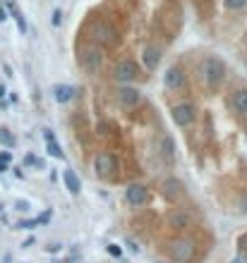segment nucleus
Listing matches in <instances>:
<instances>
[{
	"label": "nucleus",
	"mask_w": 247,
	"mask_h": 263,
	"mask_svg": "<svg viewBox=\"0 0 247 263\" xmlns=\"http://www.w3.org/2000/svg\"><path fill=\"white\" fill-rule=\"evenodd\" d=\"M226 77V65L218 60V57H207L202 62V79L209 84V86H218Z\"/></svg>",
	"instance_id": "1"
},
{
	"label": "nucleus",
	"mask_w": 247,
	"mask_h": 263,
	"mask_svg": "<svg viewBox=\"0 0 247 263\" xmlns=\"http://www.w3.org/2000/svg\"><path fill=\"white\" fill-rule=\"evenodd\" d=\"M192 120H194V105L192 103H178L173 108V122L178 127H187V125H192Z\"/></svg>",
	"instance_id": "2"
},
{
	"label": "nucleus",
	"mask_w": 247,
	"mask_h": 263,
	"mask_svg": "<svg viewBox=\"0 0 247 263\" xmlns=\"http://www.w3.org/2000/svg\"><path fill=\"white\" fill-rule=\"evenodd\" d=\"M171 254L175 256V261H190L192 256H194V244H192L190 239H173Z\"/></svg>",
	"instance_id": "3"
},
{
	"label": "nucleus",
	"mask_w": 247,
	"mask_h": 263,
	"mask_svg": "<svg viewBox=\"0 0 247 263\" xmlns=\"http://www.w3.org/2000/svg\"><path fill=\"white\" fill-rule=\"evenodd\" d=\"M115 170H118V160H115L113 153L103 151V153H98V156H96V172H98L101 177H106V175H113Z\"/></svg>",
	"instance_id": "4"
},
{
	"label": "nucleus",
	"mask_w": 247,
	"mask_h": 263,
	"mask_svg": "<svg viewBox=\"0 0 247 263\" xmlns=\"http://www.w3.org/2000/svg\"><path fill=\"white\" fill-rule=\"evenodd\" d=\"M147 199H149V191L142 184H130L125 189V201L130 206H142V204H147Z\"/></svg>",
	"instance_id": "5"
},
{
	"label": "nucleus",
	"mask_w": 247,
	"mask_h": 263,
	"mask_svg": "<svg viewBox=\"0 0 247 263\" xmlns=\"http://www.w3.org/2000/svg\"><path fill=\"white\" fill-rule=\"evenodd\" d=\"M92 36L98 41V43H103V46H108V43H115V31L106 24V22H98L92 26Z\"/></svg>",
	"instance_id": "6"
},
{
	"label": "nucleus",
	"mask_w": 247,
	"mask_h": 263,
	"mask_svg": "<svg viewBox=\"0 0 247 263\" xmlns=\"http://www.w3.org/2000/svg\"><path fill=\"white\" fill-rule=\"evenodd\" d=\"M115 77H118V81H123V84L134 81V79H137V65H134L132 60H123V62L115 67Z\"/></svg>",
	"instance_id": "7"
},
{
	"label": "nucleus",
	"mask_w": 247,
	"mask_h": 263,
	"mask_svg": "<svg viewBox=\"0 0 247 263\" xmlns=\"http://www.w3.org/2000/svg\"><path fill=\"white\" fill-rule=\"evenodd\" d=\"M161 191H163V196H166L168 201H175V199H180V194H183V184H180V180L168 177V180L161 184Z\"/></svg>",
	"instance_id": "8"
},
{
	"label": "nucleus",
	"mask_w": 247,
	"mask_h": 263,
	"mask_svg": "<svg viewBox=\"0 0 247 263\" xmlns=\"http://www.w3.org/2000/svg\"><path fill=\"white\" fill-rule=\"evenodd\" d=\"M142 60H144V67L147 70H156L158 62H161V51L156 46H147L144 53H142Z\"/></svg>",
	"instance_id": "9"
},
{
	"label": "nucleus",
	"mask_w": 247,
	"mask_h": 263,
	"mask_svg": "<svg viewBox=\"0 0 247 263\" xmlns=\"http://www.w3.org/2000/svg\"><path fill=\"white\" fill-rule=\"evenodd\" d=\"M183 81H185V75H183L178 67H171V70L163 75V84H166V89H180V86H183Z\"/></svg>",
	"instance_id": "10"
},
{
	"label": "nucleus",
	"mask_w": 247,
	"mask_h": 263,
	"mask_svg": "<svg viewBox=\"0 0 247 263\" xmlns=\"http://www.w3.org/2000/svg\"><path fill=\"white\" fill-rule=\"evenodd\" d=\"M118 98H120V103L123 105H137L139 103V91L137 89H132V86H123L120 91H118Z\"/></svg>",
	"instance_id": "11"
},
{
	"label": "nucleus",
	"mask_w": 247,
	"mask_h": 263,
	"mask_svg": "<svg viewBox=\"0 0 247 263\" xmlns=\"http://www.w3.org/2000/svg\"><path fill=\"white\" fill-rule=\"evenodd\" d=\"M84 67L92 70V72H96L101 67V51L98 48H87L84 51Z\"/></svg>",
	"instance_id": "12"
},
{
	"label": "nucleus",
	"mask_w": 247,
	"mask_h": 263,
	"mask_svg": "<svg viewBox=\"0 0 247 263\" xmlns=\"http://www.w3.org/2000/svg\"><path fill=\"white\" fill-rule=\"evenodd\" d=\"M43 136H46V146H48V153H51L53 158H58V160H65V153H62V149L58 146L56 134H53L51 130H46V132H43Z\"/></svg>",
	"instance_id": "13"
},
{
	"label": "nucleus",
	"mask_w": 247,
	"mask_h": 263,
	"mask_svg": "<svg viewBox=\"0 0 247 263\" xmlns=\"http://www.w3.org/2000/svg\"><path fill=\"white\" fill-rule=\"evenodd\" d=\"M62 182H65V187L70 189V194H79V189H82V184H79V177H77L75 170H65L62 172Z\"/></svg>",
	"instance_id": "14"
},
{
	"label": "nucleus",
	"mask_w": 247,
	"mask_h": 263,
	"mask_svg": "<svg viewBox=\"0 0 247 263\" xmlns=\"http://www.w3.org/2000/svg\"><path fill=\"white\" fill-rule=\"evenodd\" d=\"M56 101L58 103H70L72 98H75V89L72 86H65V84H60V86H56Z\"/></svg>",
	"instance_id": "15"
},
{
	"label": "nucleus",
	"mask_w": 247,
	"mask_h": 263,
	"mask_svg": "<svg viewBox=\"0 0 247 263\" xmlns=\"http://www.w3.org/2000/svg\"><path fill=\"white\" fill-rule=\"evenodd\" d=\"M233 108H235L238 113H247V91L245 89H240V91L233 94Z\"/></svg>",
	"instance_id": "16"
},
{
	"label": "nucleus",
	"mask_w": 247,
	"mask_h": 263,
	"mask_svg": "<svg viewBox=\"0 0 247 263\" xmlns=\"http://www.w3.org/2000/svg\"><path fill=\"white\" fill-rule=\"evenodd\" d=\"M7 7H10V12H12V17H15V22H17L19 31H27V22H24V17H22V12L17 10V5H15V0H7Z\"/></svg>",
	"instance_id": "17"
},
{
	"label": "nucleus",
	"mask_w": 247,
	"mask_h": 263,
	"mask_svg": "<svg viewBox=\"0 0 247 263\" xmlns=\"http://www.w3.org/2000/svg\"><path fill=\"white\" fill-rule=\"evenodd\" d=\"M187 225V215L185 213H173L171 215V227H175V230H180V227Z\"/></svg>",
	"instance_id": "18"
},
{
	"label": "nucleus",
	"mask_w": 247,
	"mask_h": 263,
	"mask_svg": "<svg viewBox=\"0 0 247 263\" xmlns=\"http://www.w3.org/2000/svg\"><path fill=\"white\" fill-rule=\"evenodd\" d=\"M0 144H2V146H7V149H12V146H15V136L10 134V130H5V127L0 130Z\"/></svg>",
	"instance_id": "19"
},
{
	"label": "nucleus",
	"mask_w": 247,
	"mask_h": 263,
	"mask_svg": "<svg viewBox=\"0 0 247 263\" xmlns=\"http://www.w3.org/2000/svg\"><path fill=\"white\" fill-rule=\"evenodd\" d=\"M161 146H163V156L173 158V139H168V136H166V139L161 141Z\"/></svg>",
	"instance_id": "20"
},
{
	"label": "nucleus",
	"mask_w": 247,
	"mask_h": 263,
	"mask_svg": "<svg viewBox=\"0 0 247 263\" xmlns=\"http://www.w3.org/2000/svg\"><path fill=\"white\" fill-rule=\"evenodd\" d=\"M226 5H228L230 10H240V7L247 5V0H226Z\"/></svg>",
	"instance_id": "21"
},
{
	"label": "nucleus",
	"mask_w": 247,
	"mask_h": 263,
	"mask_svg": "<svg viewBox=\"0 0 247 263\" xmlns=\"http://www.w3.org/2000/svg\"><path fill=\"white\" fill-rule=\"evenodd\" d=\"M34 225H36V220H24V223H19V230H31Z\"/></svg>",
	"instance_id": "22"
},
{
	"label": "nucleus",
	"mask_w": 247,
	"mask_h": 263,
	"mask_svg": "<svg viewBox=\"0 0 247 263\" xmlns=\"http://www.w3.org/2000/svg\"><path fill=\"white\" fill-rule=\"evenodd\" d=\"M240 251L245 254V259H247V235H243V237H240Z\"/></svg>",
	"instance_id": "23"
},
{
	"label": "nucleus",
	"mask_w": 247,
	"mask_h": 263,
	"mask_svg": "<svg viewBox=\"0 0 247 263\" xmlns=\"http://www.w3.org/2000/svg\"><path fill=\"white\" fill-rule=\"evenodd\" d=\"M108 251H111L113 256H120V246L118 244H108Z\"/></svg>",
	"instance_id": "24"
},
{
	"label": "nucleus",
	"mask_w": 247,
	"mask_h": 263,
	"mask_svg": "<svg viewBox=\"0 0 247 263\" xmlns=\"http://www.w3.org/2000/svg\"><path fill=\"white\" fill-rule=\"evenodd\" d=\"M10 160H12V156H10V153H0V163H5V165H7Z\"/></svg>",
	"instance_id": "25"
},
{
	"label": "nucleus",
	"mask_w": 247,
	"mask_h": 263,
	"mask_svg": "<svg viewBox=\"0 0 247 263\" xmlns=\"http://www.w3.org/2000/svg\"><path fill=\"white\" fill-rule=\"evenodd\" d=\"M60 22H62V15H60V10H56V12H53V24H60Z\"/></svg>",
	"instance_id": "26"
},
{
	"label": "nucleus",
	"mask_w": 247,
	"mask_h": 263,
	"mask_svg": "<svg viewBox=\"0 0 247 263\" xmlns=\"http://www.w3.org/2000/svg\"><path fill=\"white\" fill-rule=\"evenodd\" d=\"M24 163H27V165H38V160L34 158V156H27V158H24Z\"/></svg>",
	"instance_id": "27"
},
{
	"label": "nucleus",
	"mask_w": 247,
	"mask_h": 263,
	"mask_svg": "<svg viewBox=\"0 0 247 263\" xmlns=\"http://www.w3.org/2000/svg\"><path fill=\"white\" fill-rule=\"evenodd\" d=\"M17 208H19V210H27V208H29V204H27V201H17Z\"/></svg>",
	"instance_id": "28"
},
{
	"label": "nucleus",
	"mask_w": 247,
	"mask_h": 263,
	"mask_svg": "<svg viewBox=\"0 0 247 263\" xmlns=\"http://www.w3.org/2000/svg\"><path fill=\"white\" fill-rule=\"evenodd\" d=\"M230 263H247V259H245V256H238V259H233Z\"/></svg>",
	"instance_id": "29"
},
{
	"label": "nucleus",
	"mask_w": 247,
	"mask_h": 263,
	"mask_svg": "<svg viewBox=\"0 0 247 263\" xmlns=\"http://www.w3.org/2000/svg\"><path fill=\"white\" fill-rule=\"evenodd\" d=\"M5 19H7V12H5V10L0 7V22H5Z\"/></svg>",
	"instance_id": "30"
},
{
	"label": "nucleus",
	"mask_w": 247,
	"mask_h": 263,
	"mask_svg": "<svg viewBox=\"0 0 247 263\" xmlns=\"http://www.w3.org/2000/svg\"><path fill=\"white\" fill-rule=\"evenodd\" d=\"M2 96H5V86L0 84V101H2Z\"/></svg>",
	"instance_id": "31"
},
{
	"label": "nucleus",
	"mask_w": 247,
	"mask_h": 263,
	"mask_svg": "<svg viewBox=\"0 0 247 263\" xmlns=\"http://www.w3.org/2000/svg\"><path fill=\"white\" fill-rule=\"evenodd\" d=\"M5 170H7V165H5V163H0V172H5Z\"/></svg>",
	"instance_id": "32"
}]
</instances>
